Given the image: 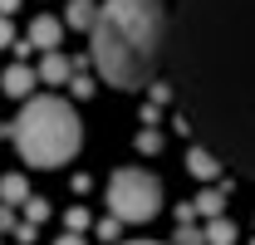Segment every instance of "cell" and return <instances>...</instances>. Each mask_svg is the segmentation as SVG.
<instances>
[{
	"mask_svg": "<svg viewBox=\"0 0 255 245\" xmlns=\"http://www.w3.org/2000/svg\"><path fill=\"white\" fill-rule=\"evenodd\" d=\"M162 69L177 132L255 182V0H177Z\"/></svg>",
	"mask_w": 255,
	"mask_h": 245,
	"instance_id": "1",
	"label": "cell"
},
{
	"mask_svg": "<svg viewBox=\"0 0 255 245\" xmlns=\"http://www.w3.org/2000/svg\"><path fill=\"white\" fill-rule=\"evenodd\" d=\"M167 5L162 0H103L94 25V69L113 89H142L162 69L167 44Z\"/></svg>",
	"mask_w": 255,
	"mask_h": 245,
	"instance_id": "2",
	"label": "cell"
},
{
	"mask_svg": "<svg viewBox=\"0 0 255 245\" xmlns=\"http://www.w3.org/2000/svg\"><path fill=\"white\" fill-rule=\"evenodd\" d=\"M10 137H15V152L30 167H64L84 147V122L64 98L44 93V98H25L20 103V113L10 122Z\"/></svg>",
	"mask_w": 255,
	"mask_h": 245,
	"instance_id": "3",
	"label": "cell"
},
{
	"mask_svg": "<svg viewBox=\"0 0 255 245\" xmlns=\"http://www.w3.org/2000/svg\"><path fill=\"white\" fill-rule=\"evenodd\" d=\"M103 196H108V216H118L123 226H142L162 211V182L142 167H118Z\"/></svg>",
	"mask_w": 255,
	"mask_h": 245,
	"instance_id": "4",
	"label": "cell"
},
{
	"mask_svg": "<svg viewBox=\"0 0 255 245\" xmlns=\"http://www.w3.org/2000/svg\"><path fill=\"white\" fill-rule=\"evenodd\" d=\"M34 84H39V69H30V64H10L5 74H0V93H10V98H30Z\"/></svg>",
	"mask_w": 255,
	"mask_h": 245,
	"instance_id": "5",
	"label": "cell"
},
{
	"mask_svg": "<svg viewBox=\"0 0 255 245\" xmlns=\"http://www.w3.org/2000/svg\"><path fill=\"white\" fill-rule=\"evenodd\" d=\"M221 167H226V162H221L216 152H206L201 142H191V147H187V172L196 177V182L216 186V177H221Z\"/></svg>",
	"mask_w": 255,
	"mask_h": 245,
	"instance_id": "6",
	"label": "cell"
},
{
	"mask_svg": "<svg viewBox=\"0 0 255 245\" xmlns=\"http://www.w3.org/2000/svg\"><path fill=\"white\" fill-rule=\"evenodd\" d=\"M39 84H49V89H59V84H74V59H69L64 49H49V54L39 59Z\"/></svg>",
	"mask_w": 255,
	"mask_h": 245,
	"instance_id": "7",
	"label": "cell"
},
{
	"mask_svg": "<svg viewBox=\"0 0 255 245\" xmlns=\"http://www.w3.org/2000/svg\"><path fill=\"white\" fill-rule=\"evenodd\" d=\"M59 39H64V20H54V15H34V25H30V44L34 49H59Z\"/></svg>",
	"mask_w": 255,
	"mask_h": 245,
	"instance_id": "8",
	"label": "cell"
},
{
	"mask_svg": "<svg viewBox=\"0 0 255 245\" xmlns=\"http://www.w3.org/2000/svg\"><path fill=\"white\" fill-rule=\"evenodd\" d=\"M25 201H30V182H25L20 172L0 177V206H25Z\"/></svg>",
	"mask_w": 255,
	"mask_h": 245,
	"instance_id": "9",
	"label": "cell"
},
{
	"mask_svg": "<svg viewBox=\"0 0 255 245\" xmlns=\"http://www.w3.org/2000/svg\"><path fill=\"white\" fill-rule=\"evenodd\" d=\"M64 25H74V30H89V34H94V25H98V5H94V0H74V5H69V15H64Z\"/></svg>",
	"mask_w": 255,
	"mask_h": 245,
	"instance_id": "10",
	"label": "cell"
},
{
	"mask_svg": "<svg viewBox=\"0 0 255 245\" xmlns=\"http://www.w3.org/2000/svg\"><path fill=\"white\" fill-rule=\"evenodd\" d=\"M221 206H226V191H221V186H206V191L191 201V211L206 216V221H216V216H221Z\"/></svg>",
	"mask_w": 255,
	"mask_h": 245,
	"instance_id": "11",
	"label": "cell"
},
{
	"mask_svg": "<svg viewBox=\"0 0 255 245\" xmlns=\"http://www.w3.org/2000/svg\"><path fill=\"white\" fill-rule=\"evenodd\" d=\"M206 245H236V221L231 216H216L206 226Z\"/></svg>",
	"mask_w": 255,
	"mask_h": 245,
	"instance_id": "12",
	"label": "cell"
},
{
	"mask_svg": "<svg viewBox=\"0 0 255 245\" xmlns=\"http://www.w3.org/2000/svg\"><path fill=\"white\" fill-rule=\"evenodd\" d=\"M64 226H69L74 236H84V231H89V211H84V206H69V211H64Z\"/></svg>",
	"mask_w": 255,
	"mask_h": 245,
	"instance_id": "13",
	"label": "cell"
},
{
	"mask_svg": "<svg viewBox=\"0 0 255 245\" xmlns=\"http://www.w3.org/2000/svg\"><path fill=\"white\" fill-rule=\"evenodd\" d=\"M44 216H49V201H44V196H30V201H25V221H30V226H39Z\"/></svg>",
	"mask_w": 255,
	"mask_h": 245,
	"instance_id": "14",
	"label": "cell"
},
{
	"mask_svg": "<svg viewBox=\"0 0 255 245\" xmlns=\"http://www.w3.org/2000/svg\"><path fill=\"white\" fill-rule=\"evenodd\" d=\"M137 152H162V132L157 127H142V132H137Z\"/></svg>",
	"mask_w": 255,
	"mask_h": 245,
	"instance_id": "15",
	"label": "cell"
},
{
	"mask_svg": "<svg viewBox=\"0 0 255 245\" xmlns=\"http://www.w3.org/2000/svg\"><path fill=\"white\" fill-rule=\"evenodd\" d=\"M74 98H94V79L89 74H74Z\"/></svg>",
	"mask_w": 255,
	"mask_h": 245,
	"instance_id": "16",
	"label": "cell"
},
{
	"mask_svg": "<svg viewBox=\"0 0 255 245\" xmlns=\"http://www.w3.org/2000/svg\"><path fill=\"white\" fill-rule=\"evenodd\" d=\"M118 226H123L118 216H108V221H98V241H113V236H118Z\"/></svg>",
	"mask_w": 255,
	"mask_h": 245,
	"instance_id": "17",
	"label": "cell"
},
{
	"mask_svg": "<svg viewBox=\"0 0 255 245\" xmlns=\"http://www.w3.org/2000/svg\"><path fill=\"white\" fill-rule=\"evenodd\" d=\"M15 44V25H10V15H0V49H10Z\"/></svg>",
	"mask_w": 255,
	"mask_h": 245,
	"instance_id": "18",
	"label": "cell"
},
{
	"mask_svg": "<svg viewBox=\"0 0 255 245\" xmlns=\"http://www.w3.org/2000/svg\"><path fill=\"white\" fill-rule=\"evenodd\" d=\"M0 231H20V226H15V211H10V206H0Z\"/></svg>",
	"mask_w": 255,
	"mask_h": 245,
	"instance_id": "19",
	"label": "cell"
},
{
	"mask_svg": "<svg viewBox=\"0 0 255 245\" xmlns=\"http://www.w3.org/2000/svg\"><path fill=\"white\" fill-rule=\"evenodd\" d=\"M54 245H89V241H84V236H74V231H69V236H59V241H54Z\"/></svg>",
	"mask_w": 255,
	"mask_h": 245,
	"instance_id": "20",
	"label": "cell"
},
{
	"mask_svg": "<svg viewBox=\"0 0 255 245\" xmlns=\"http://www.w3.org/2000/svg\"><path fill=\"white\" fill-rule=\"evenodd\" d=\"M10 10H20V0H0V15H10Z\"/></svg>",
	"mask_w": 255,
	"mask_h": 245,
	"instance_id": "21",
	"label": "cell"
},
{
	"mask_svg": "<svg viewBox=\"0 0 255 245\" xmlns=\"http://www.w3.org/2000/svg\"><path fill=\"white\" fill-rule=\"evenodd\" d=\"M128 245H157V241H128Z\"/></svg>",
	"mask_w": 255,
	"mask_h": 245,
	"instance_id": "22",
	"label": "cell"
},
{
	"mask_svg": "<svg viewBox=\"0 0 255 245\" xmlns=\"http://www.w3.org/2000/svg\"><path fill=\"white\" fill-rule=\"evenodd\" d=\"M251 245H255V241H251Z\"/></svg>",
	"mask_w": 255,
	"mask_h": 245,
	"instance_id": "23",
	"label": "cell"
}]
</instances>
